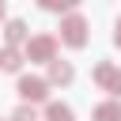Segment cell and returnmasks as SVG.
<instances>
[{"instance_id": "cell-2", "label": "cell", "mask_w": 121, "mask_h": 121, "mask_svg": "<svg viewBox=\"0 0 121 121\" xmlns=\"http://www.w3.org/2000/svg\"><path fill=\"white\" fill-rule=\"evenodd\" d=\"M19 95H23L26 102H38V98L49 95V83L38 79V76H23V79H19Z\"/></svg>"}, {"instance_id": "cell-10", "label": "cell", "mask_w": 121, "mask_h": 121, "mask_svg": "<svg viewBox=\"0 0 121 121\" xmlns=\"http://www.w3.org/2000/svg\"><path fill=\"white\" fill-rule=\"evenodd\" d=\"M11 121H38V113H34V106H19L11 113Z\"/></svg>"}, {"instance_id": "cell-4", "label": "cell", "mask_w": 121, "mask_h": 121, "mask_svg": "<svg viewBox=\"0 0 121 121\" xmlns=\"http://www.w3.org/2000/svg\"><path fill=\"white\" fill-rule=\"evenodd\" d=\"M95 79H98L102 87H110L113 95H121V72H113V64H98V68H95Z\"/></svg>"}, {"instance_id": "cell-13", "label": "cell", "mask_w": 121, "mask_h": 121, "mask_svg": "<svg viewBox=\"0 0 121 121\" xmlns=\"http://www.w3.org/2000/svg\"><path fill=\"white\" fill-rule=\"evenodd\" d=\"M113 38H117V45H121V19H117V34H113Z\"/></svg>"}, {"instance_id": "cell-11", "label": "cell", "mask_w": 121, "mask_h": 121, "mask_svg": "<svg viewBox=\"0 0 121 121\" xmlns=\"http://www.w3.org/2000/svg\"><path fill=\"white\" fill-rule=\"evenodd\" d=\"M42 8H49V11H60V0H42Z\"/></svg>"}, {"instance_id": "cell-5", "label": "cell", "mask_w": 121, "mask_h": 121, "mask_svg": "<svg viewBox=\"0 0 121 121\" xmlns=\"http://www.w3.org/2000/svg\"><path fill=\"white\" fill-rule=\"evenodd\" d=\"M95 121H121V106L117 102H102L95 110Z\"/></svg>"}, {"instance_id": "cell-8", "label": "cell", "mask_w": 121, "mask_h": 121, "mask_svg": "<svg viewBox=\"0 0 121 121\" xmlns=\"http://www.w3.org/2000/svg\"><path fill=\"white\" fill-rule=\"evenodd\" d=\"M19 64H23V60H19V53H15V49H4V53H0V68H8V72H15Z\"/></svg>"}, {"instance_id": "cell-1", "label": "cell", "mask_w": 121, "mask_h": 121, "mask_svg": "<svg viewBox=\"0 0 121 121\" xmlns=\"http://www.w3.org/2000/svg\"><path fill=\"white\" fill-rule=\"evenodd\" d=\"M60 38H64L68 45H83V42H87V23H83L79 15H68V19L60 23Z\"/></svg>"}, {"instance_id": "cell-6", "label": "cell", "mask_w": 121, "mask_h": 121, "mask_svg": "<svg viewBox=\"0 0 121 121\" xmlns=\"http://www.w3.org/2000/svg\"><path fill=\"white\" fill-rule=\"evenodd\" d=\"M49 76H53V83H68L72 79V64L68 60H53V72Z\"/></svg>"}, {"instance_id": "cell-9", "label": "cell", "mask_w": 121, "mask_h": 121, "mask_svg": "<svg viewBox=\"0 0 121 121\" xmlns=\"http://www.w3.org/2000/svg\"><path fill=\"white\" fill-rule=\"evenodd\" d=\"M23 38H26V26H23L19 19H11V23H8V42H23Z\"/></svg>"}, {"instance_id": "cell-7", "label": "cell", "mask_w": 121, "mask_h": 121, "mask_svg": "<svg viewBox=\"0 0 121 121\" xmlns=\"http://www.w3.org/2000/svg\"><path fill=\"white\" fill-rule=\"evenodd\" d=\"M45 113H49V121H76V117H72V110H68V106H60V102H53Z\"/></svg>"}, {"instance_id": "cell-3", "label": "cell", "mask_w": 121, "mask_h": 121, "mask_svg": "<svg viewBox=\"0 0 121 121\" xmlns=\"http://www.w3.org/2000/svg\"><path fill=\"white\" fill-rule=\"evenodd\" d=\"M53 38L49 34H42V38H34V42H26V57H34V60H53Z\"/></svg>"}, {"instance_id": "cell-12", "label": "cell", "mask_w": 121, "mask_h": 121, "mask_svg": "<svg viewBox=\"0 0 121 121\" xmlns=\"http://www.w3.org/2000/svg\"><path fill=\"white\" fill-rule=\"evenodd\" d=\"M76 4H79V0H60V8H76Z\"/></svg>"}, {"instance_id": "cell-14", "label": "cell", "mask_w": 121, "mask_h": 121, "mask_svg": "<svg viewBox=\"0 0 121 121\" xmlns=\"http://www.w3.org/2000/svg\"><path fill=\"white\" fill-rule=\"evenodd\" d=\"M0 15H4V0H0Z\"/></svg>"}]
</instances>
